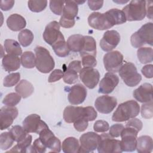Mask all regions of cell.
I'll return each mask as SVG.
<instances>
[{"label": "cell", "instance_id": "obj_1", "mask_svg": "<svg viewBox=\"0 0 153 153\" xmlns=\"http://www.w3.org/2000/svg\"><path fill=\"white\" fill-rule=\"evenodd\" d=\"M140 112V106L138 103L133 100H127L120 104L114 112L112 120L116 122H124L135 118Z\"/></svg>", "mask_w": 153, "mask_h": 153}, {"label": "cell", "instance_id": "obj_2", "mask_svg": "<svg viewBox=\"0 0 153 153\" xmlns=\"http://www.w3.org/2000/svg\"><path fill=\"white\" fill-rule=\"evenodd\" d=\"M131 45L134 48H140L145 44L153 45V24L148 22L143 25L130 38Z\"/></svg>", "mask_w": 153, "mask_h": 153}, {"label": "cell", "instance_id": "obj_3", "mask_svg": "<svg viewBox=\"0 0 153 153\" xmlns=\"http://www.w3.org/2000/svg\"><path fill=\"white\" fill-rule=\"evenodd\" d=\"M35 53L36 69L44 74L51 72L55 66V62L50 52L43 47L37 46Z\"/></svg>", "mask_w": 153, "mask_h": 153}, {"label": "cell", "instance_id": "obj_4", "mask_svg": "<svg viewBox=\"0 0 153 153\" xmlns=\"http://www.w3.org/2000/svg\"><path fill=\"white\" fill-rule=\"evenodd\" d=\"M126 20L130 22L140 21L146 16V1L133 0L126 5L122 10Z\"/></svg>", "mask_w": 153, "mask_h": 153}, {"label": "cell", "instance_id": "obj_5", "mask_svg": "<svg viewBox=\"0 0 153 153\" xmlns=\"http://www.w3.org/2000/svg\"><path fill=\"white\" fill-rule=\"evenodd\" d=\"M118 73L124 83L130 87L138 85L142 79V76L137 72L136 66L131 62H127L123 65Z\"/></svg>", "mask_w": 153, "mask_h": 153}, {"label": "cell", "instance_id": "obj_6", "mask_svg": "<svg viewBox=\"0 0 153 153\" xmlns=\"http://www.w3.org/2000/svg\"><path fill=\"white\" fill-rule=\"evenodd\" d=\"M99 153H118L122 152L121 140L115 139L108 133L100 135V142L97 147Z\"/></svg>", "mask_w": 153, "mask_h": 153}, {"label": "cell", "instance_id": "obj_7", "mask_svg": "<svg viewBox=\"0 0 153 153\" xmlns=\"http://www.w3.org/2000/svg\"><path fill=\"white\" fill-rule=\"evenodd\" d=\"M138 131L131 127H126L122 130L121 146L122 151L132 152L135 151L137 143Z\"/></svg>", "mask_w": 153, "mask_h": 153}, {"label": "cell", "instance_id": "obj_8", "mask_svg": "<svg viewBox=\"0 0 153 153\" xmlns=\"http://www.w3.org/2000/svg\"><path fill=\"white\" fill-rule=\"evenodd\" d=\"M88 23L90 27L100 30L108 29L114 26L106 12L105 13H92L88 17Z\"/></svg>", "mask_w": 153, "mask_h": 153}, {"label": "cell", "instance_id": "obj_9", "mask_svg": "<svg viewBox=\"0 0 153 153\" xmlns=\"http://www.w3.org/2000/svg\"><path fill=\"white\" fill-rule=\"evenodd\" d=\"M100 136L94 132H87L82 134L79 138L80 148L78 152H93L97 148Z\"/></svg>", "mask_w": 153, "mask_h": 153}, {"label": "cell", "instance_id": "obj_10", "mask_svg": "<svg viewBox=\"0 0 153 153\" xmlns=\"http://www.w3.org/2000/svg\"><path fill=\"white\" fill-rule=\"evenodd\" d=\"M123 55L118 51H109L103 56V64L105 69L109 72H118L123 65Z\"/></svg>", "mask_w": 153, "mask_h": 153}, {"label": "cell", "instance_id": "obj_11", "mask_svg": "<svg viewBox=\"0 0 153 153\" xmlns=\"http://www.w3.org/2000/svg\"><path fill=\"white\" fill-rule=\"evenodd\" d=\"M39 139L43 144L54 152H59L61 151L62 146L60 140L54 136V133L48 127L44 128L39 134Z\"/></svg>", "mask_w": 153, "mask_h": 153}, {"label": "cell", "instance_id": "obj_12", "mask_svg": "<svg viewBox=\"0 0 153 153\" xmlns=\"http://www.w3.org/2000/svg\"><path fill=\"white\" fill-rule=\"evenodd\" d=\"M23 127L29 133H39L45 128L48 127L47 124L41 119L37 114H30L26 117L23 121Z\"/></svg>", "mask_w": 153, "mask_h": 153}, {"label": "cell", "instance_id": "obj_13", "mask_svg": "<svg viewBox=\"0 0 153 153\" xmlns=\"http://www.w3.org/2000/svg\"><path fill=\"white\" fill-rule=\"evenodd\" d=\"M79 76L83 84L88 88H94L100 79L99 71L93 68H83L79 72Z\"/></svg>", "mask_w": 153, "mask_h": 153}, {"label": "cell", "instance_id": "obj_14", "mask_svg": "<svg viewBox=\"0 0 153 153\" xmlns=\"http://www.w3.org/2000/svg\"><path fill=\"white\" fill-rule=\"evenodd\" d=\"M63 37L64 36L60 30V25L57 22H51L46 26L43 33V38L47 44L52 45Z\"/></svg>", "mask_w": 153, "mask_h": 153}, {"label": "cell", "instance_id": "obj_15", "mask_svg": "<svg viewBox=\"0 0 153 153\" xmlns=\"http://www.w3.org/2000/svg\"><path fill=\"white\" fill-rule=\"evenodd\" d=\"M120 41V35L117 30H107L100 41V46L104 51L109 52L118 45Z\"/></svg>", "mask_w": 153, "mask_h": 153}, {"label": "cell", "instance_id": "obj_16", "mask_svg": "<svg viewBox=\"0 0 153 153\" xmlns=\"http://www.w3.org/2000/svg\"><path fill=\"white\" fill-rule=\"evenodd\" d=\"M18 116V110L15 106H4L0 110V127L1 130L8 128Z\"/></svg>", "mask_w": 153, "mask_h": 153}, {"label": "cell", "instance_id": "obj_17", "mask_svg": "<svg viewBox=\"0 0 153 153\" xmlns=\"http://www.w3.org/2000/svg\"><path fill=\"white\" fill-rule=\"evenodd\" d=\"M117 105L115 97L104 95L97 97L94 102L96 109L100 113L108 114L111 112Z\"/></svg>", "mask_w": 153, "mask_h": 153}, {"label": "cell", "instance_id": "obj_18", "mask_svg": "<svg viewBox=\"0 0 153 153\" xmlns=\"http://www.w3.org/2000/svg\"><path fill=\"white\" fill-rule=\"evenodd\" d=\"M119 82L118 76L114 73L107 72L99 84V93L109 94L112 93Z\"/></svg>", "mask_w": 153, "mask_h": 153}, {"label": "cell", "instance_id": "obj_19", "mask_svg": "<svg viewBox=\"0 0 153 153\" xmlns=\"http://www.w3.org/2000/svg\"><path fill=\"white\" fill-rule=\"evenodd\" d=\"M87 94V91L85 87L81 84H77L70 88L68 99L72 105H79L84 102Z\"/></svg>", "mask_w": 153, "mask_h": 153}, {"label": "cell", "instance_id": "obj_20", "mask_svg": "<svg viewBox=\"0 0 153 153\" xmlns=\"http://www.w3.org/2000/svg\"><path fill=\"white\" fill-rule=\"evenodd\" d=\"M134 98L141 103H148L152 101V85L149 83L140 85L133 91Z\"/></svg>", "mask_w": 153, "mask_h": 153}, {"label": "cell", "instance_id": "obj_21", "mask_svg": "<svg viewBox=\"0 0 153 153\" xmlns=\"http://www.w3.org/2000/svg\"><path fill=\"white\" fill-rule=\"evenodd\" d=\"M78 12V4L75 1H65L63 13L60 20L68 23H75V18L76 17Z\"/></svg>", "mask_w": 153, "mask_h": 153}, {"label": "cell", "instance_id": "obj_22", "mask_svg": "<svg viewBox=\"0 0 153 153\" xmlns=\"http://www.w3.org/2000/svg\"><path fill=\"white\" fill-rule=\"evenodd\" d=\"M63 115V119L66 123H74L76 120L80 118H84V107L68 106L65 108Z\"/></svg>", "mask_w": 153, "mask_h": 153}, {"label": "cell", "instance_id": "obj_23", "mask_svg": "<svg viewBox=\"0 0 153 153\" xmlns=\"http://www.w3.org/2000/svg\"><path fill=\"white\" fill-rule=\"evenodd\" d=\"M20 63V60L17 56L9 54L5 55L2 60V67L8 72L16 71L19 69Z\"/></svg>", "mask_w": 153, "mask_h": 153}, {"label": "cell", "instance_id": "obj_24", "mask_svg": "<svg viewBox=\"0 0 153 153\" xmlns=\"http://www.w3.org/2000/svg\"><path fill=\"white\" fill-rule=\"evenodd\" d=\"M7 25L10 30L17 32L26 27V22L23 16L18 14H13L8 17Z\"/></svg>", "mask_w": 153, "mask_h": 153}, {"label": "cell", "instance_id": "obj_25", "mask_svg": "<svg viewBox=\"0 0 153 153\" xmlns=\"http://www.w3.org/2000/svg\"><path fill=\"white\" fill-rule=\"evenodd\" d=\"M84 42V36L75 34L70 36L66 42L67 46L72 52H80L82 49Z\"/></svg>", "mask_w": 153, "mask_h": 153}, {"label": "cell", "instance_id": "obj_26", "mask_svg": "<svg viewBox=\"0 0 153 153\" xmlns=\"http://www.w3.org/2000/svg\"><path fill=\"white\" fill-rule=\"evenodd\" d=\"M153 148V141L149 136H141L137 138L136 149L139 153L151 152Z\"/></svg>", "mask_w": 153, "mask_h": 153}, {"label": "cell", "instance_id": "obj_27", "mask_svg": "<svg viewBox=\"0 0 153 153\" xmlns=\"http://www.w3.org/2000/svg\"><path fill=\"white\" fill-rule=\"evenodd\" d=\"M81 57L85 55H91L96 57V42L93 37L84 36V42L82 49L79 52Z\"/></svg>", "mask_w": 153, "mask_h": 153}, {"label": "cell", "instance_id": "obj_28", "mask_svg": "<svg viewBox=\"0 0 153 153\" xmlns=\"http://www.w3.org/2000/svg\"><path fill=\"white\" fill-rule=\"evenodd\" d=\"M16 91L23 99L29 97L34 91L33 85L26 79L21 80L16 86Z\"/></svg>", "mask_w": 153, "mask_h": 153}, {"label": "cell", "instance_id": "obj_29", "mask_svg": "<svg viewBox=\"0 0 153 153\" xmlns=\"http://www.w3.org/2000/svg\"><path fill=\"white\" fill-rule=\"evenodd\" d=\"M79 148V141L74 137H67L62 142V148L65 153H77Z\"/></svg>", "mask_w": 153, "mask_h": 153}, {"label": "cell", "instance_id": "obj_30", "mask_svg": "<svg viewBox=\"0 0 153 153\" xmlns=\"http://www.w3.org/2000/svg\"><path fill=\"white\" fill-rule=\"evenodd\" d=\"M55 54L61 57H65L69 55V50L65 42V38L63 37L59 39L56 42L51 45Z\"/></svg>", "mask_w": 153, "mask_h": 153}, {"label": "cell", "instance_id": "obj_31", "mask_svg": "<svg viewBox=\"0 0 153 153\" xmlns=\"http://www.w3.org/2000/svg\"><path fill=\"white\" fill-rule=\"evenodd\" d=\"M109 18L114 25H121L126 22L127 20L124 12L117 8H113L106 11Z\"/></svg>", "mask_w": 153, "mask_h": 153}, {"label": "cell", "instance_id": "obj_32", "mask_svg": "<svg viewBox=\"0 0 153 153\" xmlns=\"http://www.w3.org/2000/svg\"><path fill=\"white\" fill-rule=\"evenodd\" d=\"M137 56L140 62L143 64L152 62L153 59V50L151 47H142L137 50Z\"/></svg>", "mask_w": 153, "mask_h": 153}, {"label": "cell", "instance_id": "obj_33", "mask_svg": "<svg viewBox=\"0 0 153 153\" xmlns=\"http://www.w3.org/2000/svg\"><path fill=\"white\" fill-rule=\"evenodd\" d=\"M4 48L7 54H13L18 56L22 53V50L19 43L14 39H5L4 41Z\"/></svg>", "mask_w": 153, "mask_h": 153}, {"label": "cell", "instance_id": "obj_34", "mask_svg": "<svg viewBox=\"0 0 153 153\" xmlns=\"http://www.w3.org/2000/svg\"><path fill=\"white\" fill-rule=\"evenodd\" d=\"M20 62L24 68L32 69L36 65V57L32 51H25L21 56Z\"/></svg>", "mask_w": 153, "mask_h": 153}, {"label": "cell", "instance_id": "obj_35", "mask_svg": "<svg viewBox=\"0 0 153 153\" xmlns=\"http://www.w3.org/2000/svg\"><path fill=\"white\" fill-rule=\"evenodd\" d=\"M33 38L34 36L33 33L29 29H23L20 32L18 35L19 43L24 47L30 45L32 42Z\"/></svg>", "mask_w": 153, "mask_h": 153}, {"label": "cell", "instance_id": "obj_36", "mask_svg": "<svg viewBox=\"0 0 153 153\" xmlns=\"http://www.w3.org/2000/svg\"><path fill=\"white\" fill-rule=\"evenodd\" d=\"M32 137L31 135L28 134L23 140L17 142V144L15 145L13 149L9 152L16 151L22 152H28L29 149L31 146Z\"/></svg>", "mask_w": 153, "mask_h": 153}, {"label": "cell", "instance_id": "obj_37", "mask_svg": "<svg viewBox=\"0 0 153 153\" xmlns=\"http://www.w3.org/2000/svg\"><path fill=\"white\" fill-rule=\"evenodd\" d=\"M9 132L12 136L14 140L17 142L22 141L29 134L23 127L17 125L13 126L11 129H10Z\"/></svg>", "mask_w": 153, "mask_h": 153}, {"label": "cell", "instance_id": "obj_38", "mask_svg": "<svg viewBox=\"0 0 153 153\" xmlns=\"http://www.w3.org/2000/svg\"><path fill=\"white\" fill-rule=\"evenodd\" d=\"M14 139L10 132L1 133L0 136V148L2 150L9 149L14 142Z\"/></svg>", "mask_w": 153, "mask_h": 153}, {"label": "cell", "instance_id": "obj_39", "mask_svg": "<svg viewBox=\"0 0 153 153\" xmlns=\"http://www.w3.org/2000/svg\"><path fill=\"white\" fill-rule=\"evenodd\" d=\"M78 72L70 68H67L63 75V81L68 84H72L78 81Z\"/></svg>", "mask_w": 153, "mask_h": 153}, {"label": "cell", "instance_id": "obj_40", "mask_svg": "<svg viewBox=\"0 0 153 153\" xmlns=\"http://www.w3.org/2000/svg\"><path fill=\"white\" fill-rule=\"evenodd\" d=\"M29 10L35 13H39L43 11L47 7V1H29L27 2Z\"/></svg>", "mask_w": 153, "mask_h": 153}, {"label": "cell", "instance_id": "obj_41", "mask_svg": "<svg viewBox=\"0 0 153 153\" xmlns=\"http://www.w3.org/2000/svg\"><path fill=\"white\" fill-rule=\"evenodd\" d=\"M21 100V96L17 93H11L5 96L2 100L3 104L6 106H15Z\"/></svg>", "mask_w": 153, "mask_h": 153}, {"label": "cell", "instance_id": "obj_42", "mask_svg": "<svg viewBox=\"0 0 153 153\" xmlns=\"http://www.w3.org/2000/svg\"><path fill=\"white\" fill-rule=\"evenodd\" d=\"M20 79V74L19 72L11 73L7 75L4 79L3 84L6 87H10L15 85Z\"/></svg>", "mask_w": 153, "mask_h": 153}, {"label": "cell", "instance_id": "obj_43", "mask_svg": "<svg viewBox=\"0 0 153 153\" xmlns=\"http://www.w3.org/2000/svg\"><path fill=\"white\" fill-rule=\"evenodd\" d=\"M141 115L146 119H150L153 117L152 101L143 103L141 106Z\"/></svg>", "mask_w": 153, "mask_h": 153}, {"label": "cell", "instance_id": "obj_44", "mask_svg": "<svg viewBox=\"0 0 153 153\" xmlns=\"http://www.w3.org/2000/svg\"><path fill=\"white\" fill-rule=\"evenodd\" d=\"M64 5L65 1H50V8L51 11L58 16L62 14Z\"/></svg>", "mask_w": 153, "mask_h": 153}, {"label": "cell", "instance_id": "obj_45", "mask_svg": "<svg viewBox=\"0 0 153 153\" xmlns=\"http://www.w3.org/2000/svg\"><path fill=\"white\" fill-rule=\"evenodd\" d=\"M47 147L41 141L39 138L35 139L32 146H30L29 152L43 153L46 151Z\"/></svg>", "mask_w": 153, "mask_h": 153}, {"label": "cell", "instance_id": "obj_46", "mask_svg": "<svg viewBox=\"0 0 153 153\" xmlns=\"http://www.w3.org/2000/svg\"><path fill=\"white\" fill-rule=\"evenodd\" d=\"M93 129L96 132L104 133L109 130V126L108 123L106 121L97 120L94 124Z\"/></svg>", "mask_w": 153, "mask_h": 153}, {"label": "cell", "instance_id": "obj_47", "mask_svg": "<svg viewBox=\"0 0 153 153\" xmlns=\"http://www.w3.org/2000/svg\"><path fill=\"white\" fill-rule=\"evenodd\" d=\"M82 65L84 68H93L97 65L96 57L91 55H85L82 57Z\"/></svg>", "mask_w": 153, "mask_h": 153}, {"label": "cell", "instance_id": "obj_48", "mask_svg": "<svg viewBox=\"0 0 153 153\" xmlns=\"http://www.w3.org/2000/svg\"><path fill=\"white\" fill-rule=\"evenodd\" d=\"M97 117V113L92 106L84 107V117L88 121H94Z\"/></svg>", "mask_w": 153, "mask_h": 153}, {"label": "cell", "instance_id": "obj_49", "mask_svg": "<svg viewBox=\"0 0 153 153\" xmlns=\"http://www.w3.org/2000/svg\"><path fill=\"white\" fill-rule=\"evenodd\" d=\"M88 121L86 119L82 117L76 120L74 123V127L78 131L82 132L85 131V129L87 128L88 125Z\"/></svg>", "mask_w": 153, "mask_h": 153}, {"label": "cell", "instance_id": "obj_50", "mask_svg": "<svg viewBox=\"0 0 153 153\" xmlns=\"http://www.w3.org/2000/svg\"><path fill=\"white\" fill-rule=\"evenodd\" d=\"M124 128V126L121 124H114L109 128V134L113 137H118L120 136L121 133Z\"/></svg>", "mask_w": 153, "mask_h": 153}, {"label": "cell", "instance_id": "obj_51", "mask_svg": "<svg viewBox=\"0 0 153 153\" xmlns=\"http://www.w3.org/2000/svg\"><path fill=\"white\" fill-rule=\"evenodd\" d=\"M126 127H131L140 131L143 127V123L139 119L133 118L128 120L126 124Z\"/></svg>", "mask_w": 153, "mask_h": 153}, {"label": "cell", "instance_id": "obj_52", "mask_svg": "<svg viewBox=\"0 0 153 153\" xmlns=\"http://www.w3.org/2000/svg\"><path fill=\"white\" fill-rule=\"evenodd\" d=\"M64 72L60 69H55L53 71V72L50 74L48 77V82H54L63 77Z\"/></svg>", "mask_w": 153, "mask_h": 153}, {"label": "cell", "instance_id": "obj_53", "mask_svg": "<svg viewBox=\"0 0 153 153\" xmlns=\"http://www.w3.org/2000/svg\"><path fill=\"white\" fill-rule=\"evenodd\" d=\"M141 72L146 78H152L153 76V65L149 64L144 66L141 69Z\"/></svg>", "mask_w": 153, "mask_h": 153}, {"label": "cell", "instance_id": "obj_54", "mask_svg": "<svg viewBox=\"0 0 153 153\" xmlns=\"http://www.w3.org/2000/svg\"><path fill=\"white\" fill-rule=\"evenodd\" d=\"M89 8L93 11L98 10L101 8L103 4V1H88L87 2Z\"/></svg>", "mask_w": 153, "mask_h": 153}, {"label": "cell", "instance_id": "obj_55", "mask_svg": "<svg viewBox=\"0 0 153 153\" xmlns=\"http://www.w3.org/2000/svg\"><path fill=\"white\" fill-rule=\"evenodd\" d=\"M14 4V1H1L0 7L2 11H8L13 8Z\"/></svg>", "mask_w": 153, "mask_h": 153}, {"label": "cell", "instance_id": "obj_56", "mask_svg": "<svg viewBox=\"0 0 153 153\" xmlns=\"http://www.w3.org/2000/svg\"><path fill=\"white\" fill-rule=\"evenodd\" d=\"M146 15L148 18L152 19V3L150 1H146Z\"/></svg>", "mask_w": 153, "mask_h": 153}, {"label": "cell", "instance_id": "obj_57", "mask_svg": "<svg viewBox=\"0 0 153 153\" xmlns=\"http://www.w3.org/2000/svg\"><path fill=\"white\" fill-rule=\"evenodd\" d=\"M114 2H117V3H120V4H122V3H123V4H124V3H126V2H128V1H114Z\"/></svg>", "mask_w": 153, "mask_h": 153}, {"label": "cell", "instance_id": "obj_58", "mask_svg": "<svg viewBox=\"0 0 153 153\" xmlns=\"http://www.w3.org/2000/svg\"><path fill=\"white\" fill-rule=\"evenodd\" d=\"M75 1V2H76L77 4H83V3H84V2H85V1Z\"/></svg>", "mask_w": 153, "mask_h": 153}]
</instances>
